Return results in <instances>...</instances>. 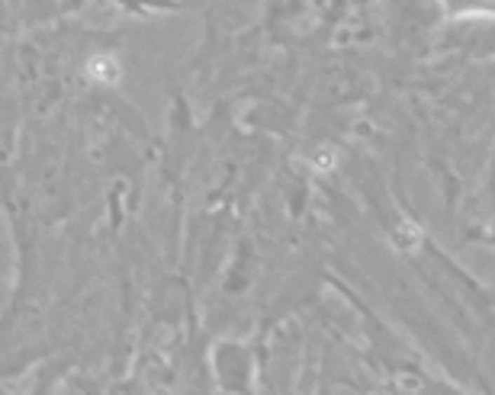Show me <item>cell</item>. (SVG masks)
I'll return each mask as SVG.
<instances>
[{
	"instance_id": "cell-1",
	"label": "cell",
	"mask_w": 495,
	"mask_h": 395,
	"mask_svg": "<svg viewBox=\"0 0 495 395\" xmlns=\"http://www.w3.org/2000/svg\"><path fill=\"white\" fill-rule=\"evenodd\" d=\"M87 78H93L97 84H116L119 81V62L113 55H93L87 62Z\"/></svg>"
},
{
	"instance_id": "cell-2",
	"label": "cell",
	"mask_w": 495,
	"mask_h": 395,
	"mask_svg": "<svg viewBox=\"0 0 495 395\" xmlns=\"http://www.w3.org/2000/svg\"><path fill=\"white\" fill-rule=\"evenodd\" d=\"M418 241H421V232H418L415 225H412V222H402V225H399V232H395V244H399V248L412 251Z\"/></svg>"
},
{
	"instance_id": "cell-3",
	"label": "cell",
	"mask_w": 495,
	"mask_h": 395,
	"mask_svg": "<svg viewBox=\"0 0 495 395\" xmlns=\"http://www.w3.org/2000/svg\"><path fill=\"white\" fill-rule=\"evenodd\" d=\"M312 167H316L318 174H328L334 167V151L332 148H322V151H316L312 155Z\"/></svg>"
}]
</instances>
